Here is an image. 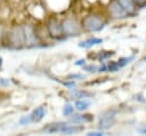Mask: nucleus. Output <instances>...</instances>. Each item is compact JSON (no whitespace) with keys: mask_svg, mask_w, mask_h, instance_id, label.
<instances>
[{"mask_svg":"<svg viewBox=\"0 0 146 136\" xmlns=\"http://www.w3.org/2000/svg\"><path fill=\"white\" fill-rule=\"evenodd\" d=\"M66 79L78 81V80L86 79V75H84V74H82V73H70V74H67V75H66Z\"/></svg>","mask_w":146,"mask_h":136,"instance_id":"20","label":"nucleus"},{"mask_svg":"<svg viewBox=\"0 0 146 136\" xmlns=\"http://www.w3.org/2000/svg\"><path fill=\"white\" fill-rule=\"evenodd\" d=\"M48 134H64V135H74L80 134L84 130L83 125L72 123L68 121H56L52 123H48L42 129Z\"/></svg>","mask_w":146,"mask_h":136,"instance_id":"2","label":"nucleus"},{"mask_svg":"<svg viewBox=\"0 0 146 136\" xmlns=\"http://www.w3.org/2000/svg\"><path fill=\"white\" fill-rule=\"evenodd\" d=\"M86 135L87 136H103V135H105V130H100V129L92 130V131H88Z\"/></svg>","mask_w":146,"mask_h":136,"instance_id":"23","label":"nucleus"},{"mask_svg":"<svg viewBox=\"0 0 146 136\" xmlns=\"http://www.w3.org/2000/svg\"><path fill=\"white\" fill-rule=\"evenodd\" d=\"M6 43L7 47L11 49H22L25 47V37H24V30L23 25H16L13 26L8 33L6 34Z\"/></svg>","mask_w":146,"mask_h":136,"instance_id":"4","label":"nucleus"},{"mask_svg":"<svg viewBox=\"0 0 146 136\" xmlns=\"http://www.w3.org/2000/svg\"><path fill=\"white\" fill-rule=\"evenodd\" d=\"M60 24L66 39L72 37H80L83 32L80 21H78V18H75L74 16H64L63 18H60Z\"/></svg>","mask_w":146,"mask_h":136,"instance_id":"5","label":"nucleus"},{"mask_svg":"<svg viewBox=\"0 0 146 136\" xmlns=\"http://www.w3.org/2000/svg\"><path fill=\"white\" fill-rule=\"evenodd\" d=\"M133 56H123V57H120L116 62H117V64H119V66L121 67V69H123V67H125L128 64H130L132 61H133Z\"/></svg>","mask_w":146,"mask_h":136,"instance_id":"17","label":"nucleus"},{"mask_svg":"<svg viewBox=\"0 0 146 136\" xmlns=\"http://www.w3.org/2000/svg\"><path fill=\"white\" fill-rule=\"evenodd\" d=\"M114 55H115V51L114 50H100V51H97L96 53V59L99 63H102V62L108 61Z\"/></svg>","mask_w":146,"mask_h":136,"instance_id":"15","label":"nucleus"},{"mask_svg":"<svg viewBox=\"0 0 146 136\" xmlns=\"http://www.w3.org/2000/svg\"><path fill=\"white\" fill-rule=\"evenodd\" d=\"M44 30L47 33V37L51 40L55 41H63L66 39V37L64 35L63 29H62V24H60V18H58L57 16H49L46 21V25H44Z\"/></svg>","mask_w":146,"mask_h":136,"instance_id":"3","label":"nucleus"},{"mask_svg":"<svg viewBox=\"0 0 146 136\" xmlns=\"http://www.w3.org/2000/svg\"><path fill=\"white\" fill-rule=\"evenodd\" d=\"M144 62L146 63V55H145V57H144Z\"/></svg>","mask_w":146,"mask_h":136,"instance_id":"29","label":"nucleus"},{"mask_svg":"<svg viewBox=\"0 0 146 136\" xmlns=\"http://www.w3.org/2000/svg\"><path fill=\"white\" fill-rule=\"evenodd\" d=\"M91 105V102L87 98H80V99H75L74 102V107L78 112H86Z\"/></svg>","mask_w":146,"mask_h":136,"instance_id":"13","label":"nucleus"},{"mask_svg":"<svg viewBox=\"0 0 146 136\" xmlns=\"http://www.w3.org/2000/svg\"><path fill=\"white\" fill-rule=\"evenodd\" d=\"M8 86H10V80L0 77V87H8Z\"/></svg>","mask_w":146,"mask_h":136,"instance_id":"24","label":"nucleus"},{"mask_svg":"<svg viewBox=\"0 0 146 136\" xmlns=\"http://www.w3.org/2000/svg\"><path fill=\"white\" fill-rule=\"evenodd\" d=\"M81 69H82V71L86 72V73H91V74H94V73H97V71H98V65H96V64H84Z\"/></svg>","mask_w":146,"mask_h":136,"instance_id":"19","label":"nucleus"},{"mask_svg":"<svg viewBox=\"0 0 146 136\" xmlns=\"http://www.w3.org/2000/svg\"><path fill=\"white\" fill-rule=\"evenodd\" d=\"M106 15L111 19L121 21L130 17V15L119 5L116 0H110L106 5Z\"/></svg>","mask_w":146,"mask_h":136,"instance_id":"7","label":"nucleus"},{"mask_svg":"<svg viewBox=\"0 0 146 136\" xmlns=\"http://www.w3.org/2000/svg\"><path fill=\"white\" fill-rule=\"evenodd\" d=\"M2 64H3V59H2V57L0 56V70H1V67H2Z\"/></svg>","mask_w":146,"mask_h":136,"instance_id":"28","label":"nucleus"},{"mask_svg":"<svg viewBox=\"0 0 146 136\" xmlns=\"http://www.w3.org/2000/svg\"><path fill=\"white\" fill-rule=\"evenodd\" d=\"M103 39L102 38H98V37H89L82 41H80L78 43V47L80 48H83V49H89V48H92L95 46H98L100 43H103Z\"/></svg>","mask_w":146,"mask_h":136,"instance_id":"11","label":"nucleus"},{"mask_svg":"<svg viewBox=\"0 0 146 136\" xmlns=\"http://www.w3.org/2000/svg\"><path fill=\"white\" fill-rule=\"evenodd\" d=\"M94 120V115L90 113H84V112H78V113H73L72 115L68 117V122L72 123H78V125H83V123H88L91 122Z\"/></svg>","mask_w":146,"mask_h":136,"instance_id":"9","label":"nucleus"},{"mask_svg":"<svg viewBox=\"0 0 146 136\" xmlns=\"http://www.w3.org/2000/svg\"><path fill=\"white\" fill-rule=\"evenodd\" d=\"M91 96V93L84 90V89H73L71 90V94H70V97L72 99H80V98H89Z\"/></svg>","mask_w":146,"mask_h":136,"instance_id":"14","label":"nucleus"},{"mask_svg":"<svg viewBox=\"0 0 146 136\" xmlns=\"http://www.w3.org/2000/svg\"><path fill=\"white\" fill-rule=\"evenodd\" d=\"M106 66H107V72H111V73L119 72L121 70V67L119 66L116 61H108V62H106Z\"/></svg>","mask_w":146,"mask_h":136,"instance_id":"18","label":"nucleus"},{"mask_svg":"<svg viewBox=\"0 0 146 136\" xmlns=\"http://www.w3.org/2000/svg\"><path fill=\"white\" fill-rule=\"evenodd\" d=\"M63 85H64L68 90H73V89L76 88V81H74V80H68V79H66V81H64Z\"/></svg>","mask_w":146,"mask_h":136,"instance_id":"21","label":"nucleus"},{"mask_svg":"<svg viewBox=\"0 0 146 136\" xmlns=\"http://www.w3.org/2000/svg\"><path fill=\"white\" fill-rule=\"evenodd\" d=\"M119 2V5L130 15V17L135 16L137 14V6L133 2V0H116Z\"/></svg>","mask_w":146,"mask_h":136,"instance_id":"12","label":"nucleus"},{"mask_svg":"<svg viewBox=\"0 0 146 136\" xmlns=\"http://www.w3.org/2000/svg\"><path fill=\"white\" fill-rule=\"evenodd\" d=\"M75 111H76V110H75V107H74V104H72V103H66V104L63 106V109H62V114H63V117L68 118V117L72 115Z\"/></svg>","mask_w":146,"mask_h":136,"instance_id":"16","label":"nucleus"},{"mask_svg":"<svg viewBox=\"0 0 146 136\" xmlns=\"http://www.w3.org/2000/svg\"><path fill=\"white\" fill-rule=\"evenodd\" d=\"M133 2L136 3V6L138 8H144L146 7V0H133Z\"/></svg>","mask_w":146,"mask_h":136,"instance_id":"25","label":"nucleus"},{"mask_svg":"<svg viewBox=\"0 0 146 136\" xmlns=\"http://www.w3.org/2000/svg\"><path fill=\"white\" fill-rule=\"evenodd\" d=\"M32 121H31V118H30V114H27V115H23L19 120H18V125L19 126H27L29 123H31Z\"/></svg>","mask_w":146,"mask_h":136,"instance_id":"22","label":"nucleus"},{"mask_svg":"<svg viewBox=\"0 0 146 136\" xmlns=\"http://www.w3.org/2000/svg\"><path fill=\"white\" fill-rule=\"evenodd\" d=\"M23 30H24L25 47L26 48L38 47V46H40V43H42V41L39 37V33H38V29H36L35 25H32L30 23L23 24Z\"/></svg>","mask_w":146,"mask_h":136,"instance_id":"6","label":"nucleus"},{"mask_svg":"<svg viewBox=\"0 0 146 136\" xmlns=\"http://www.w3.org/2000/svg\"><path fill=\"white\" fill-rule=\"evenodd\" d=\"M116 114L117 111L115 109H110L102 112L98 117V129L107 130L111 127H113L116 121Z\"/></svg>","mask_w":146,"mask_h":136,"instance_id":"8","label":"nucleus"},{"mask_svg":"<svg viewBox=\"0 0 146 136\" xmlns=\"http://www.w3.org/2000/svg\"><path fill=\"white\" fill-rule=\"evenodd\" d=\"M106 16H104L97 11H91V13L84 15L80 21L83 32L97 33V32L103 31L108 22V19H107L108 17H106Z\"/></svg>","mask_w":146,"mask_h":136,"instance_id":"1","label":"nucleus"},{"mask_svg":"<svg viewBox=\"0 0 146 136\" xmlns=\"http://www.w3.org/2000/svg\"><path fill=\"white\" fill-rule=\"evenodd\" d=\"M46 114H47V109L43 105H40V106H36L35 109H33V111L30 113V118H31L32 122L38 123L43 120Z\"/></svg>","mask_w":146,"mask_h":136,"instance_id":"10","label":"nucleus"},{"mask_svg":"<svg viewBox=\"0 0 146 136\" xmlns=\"http://www.w3.org/2000/svg\"><path fill=\"white\" fill-rule=\"evenodd\" d=\"M84 64H87V61H86L84 58H80V59H76V61L74 62V65H75V66H80V67H82Z\"/></svg>","mask_w":146,"mask_h":136,"instance_id":"26","label":"nucleus"},{"mask_svg":"<svg viewBox=\"0 0 146 136\" xmlns=\"http://www.w3.org/2000/svg\"><path fill=\"white\" fill-rule=\"evenodd\" d=\"M138 133H140L143 135H146V126H143V127L138 128Z\"/></svg>","mask_w":146,"mask_h":136,"instance_id":"27","label":"nucleus"}]
</instances>
